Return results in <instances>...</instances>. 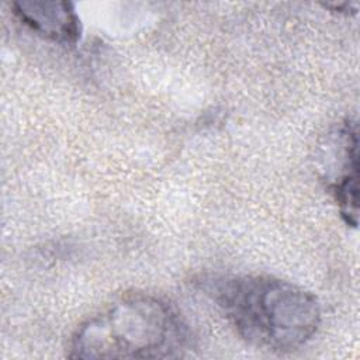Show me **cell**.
Here are the masks:
<instances>
[{
  "label": "cell",
  "instance_id": "1",
  "mask_svg": "<svg viewBox=\"0 0 360 360\" xmlns=\"http://www.w3.org/2000/svg\"><path fill=\"white\" fill-rule=\"evenodd\" d=\"M236 332L270 352H292L308 343L321 325L316 297L271 276H214L202 281Z\"/></svg>",
  "mask_w": 360,
  "mask_h": 360
},
{
  "label": "cell",
  "instance_id": "2",
  "mask_svg": "<svg viewBox=\"0 0 360 360\" xmlns=\"http://www.w3.org/2000/svg\"><path fill=\"white\" fill-rule=\"evenodd\" d=\"M187 340L179 312L165 300L135 292L125 295L73 333V359H166L177 356Z\"/></svg>",
  "mask_w": 360,
  "mask_h": 360
},
{
  "label": "cell",
  "instance_id": "3",
  "mask_svg": "<svg viewBox=\"0 0 360 360\" xmlns=\"http://www.w3.org/2000/svg\"><path fill=\"white\" fill-rule=\"evenodd\" d=\"M11 7L14 15L42 38L59 44H76L80 38V18L69 1L20 0Z\"/></svg>",
  "mask_w": 360,
  "mask_h": 360
},
{
  "label": "cell",
  "instance_id": "4",
  "mask_svg": "<svg viewBox=\"0 0 360 360\" xmlns=\"http://www.w3.org/2000/svg\"><path fill=\"white\" fill-rule=\"evenodd\" d=\"M339 143L342 162L339 174L332 181V193L342 218L354 228L359 217V136L354 122L346 121L342 125Z\"/></svg>",
  "mask_w": 360,
  "mask_h": 360
}]
</instances>
